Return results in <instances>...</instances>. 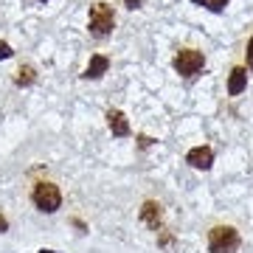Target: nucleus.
<instances>
[{
    "instance_id": "nucleus-13",
    "label": "nucleus",
    "mask_w": 253,
    "mask_h": 253,
    "mask_svg": "<svg viewBox=\"0 0 253 253\" xmlns=\"http://www.w3.org/2000/svg\"><path fill=\"white\" fill-rule=\"evenodd\" d=\"M6 56H11V48L9 42H0V59H6Z\"/></svg>"
},
{
    "instance_id": "nucleus-15",
    "label": "nucleus",
    "mask_w": 253,
    "mask_h": 253,
    "mask_svg": "<svg viewBox=\"0 0 253 253\" xmlns=\"http://www.w3.org/2000/svg\"><path fill=\"white\" fill-rule=\"evenodd\" d=\"M126 3H129V9H135V6L141 3V0H126Z\"/></svg>"
},
{
    "instance_id": "nucleus-2",
    "label": "nucleus",
    "mask_w": 253,
    "mask_h": 253,
    "mask_svg": "<svg viewBox=\"0 0 253 253\" xmlns=\"http://www.w3.org/2000/svg\"><path fill=\"white\" fill-rule=\"evenodd\" d=\"M31 203H34L42 214H54V211H59V206H62V191H59L56 183L40 180V183H34V189H31Z\"/></svg>"
},
{
    "instance_id": "nucleus-6",
    "label": "nucleus",
    "mask_w": 253,
    "mask_h": 253,
    "mask_svg": "<svg viewBox=\"0 0 253 253\" xmlns=\"http://www.w3.org/2000/svg\"><path fill=\"white\" fill-rule=\"evenodd\" d=\"M141 222H146V225L152 228V231H158L163 222V211H161V203H155V200H146L144 206H141Z\"/></svg>"
},
{
    "instance_id": "nucleus-7",
    "label": "nucleus",
    "mask_w": 253,
    "mask_h": 253,
    "mask_svg": "<svg viewBox=\"0 0 253 253\" xmlns=\"http://www.w3.org/2000/svg\"><path fill=\"white\" fill-rule=\"evenodd\" d=\"M107 124H110V132H113V135H118V138L129 135V121H126V116L121 113V110H110Z\"/></svg>"
},
{
    "instance_id": "nucleus-1",
    "label": "nucleus",
    "mask_w": 253,
    "mask_h": 253,
    "mask_svg": "<svg viewBox=\"0 0 253 253\" xmlns=\"http://www.w3.org/2000/svg\"><path fill=\"white\" fill-rule=\"evenodd\" d=\"M242 245V236L234 225L219 222L208 228V253H236Z\"/></svg>"
},
{
    "instance_id": "nucleus-11",
    "label": "nucleus",
    "mask_w": 253,
    "mask_h": 253,
    "mask_svg": "<svg viewBox=\"0 0 253 253\" xmlns=\"http://www.w3.org/2000/svg\"><path fill=\"white\" fill-rule=\"evenodd\" d=\"M14 82H17V84H31V82H34V68H31V65H23L17 71V76H14Z\"/></svg>"
},
{
    "instance_id": "nucleus-3",
    "label": "nucleus",
    "mask_w": 253,
    "mask_h": 253,
    "mask_svg": "<svg viewBox=\"0 0 253 253\" xmlns=\"http://www.w3.org/2000/svg\"><path fill=\"white\" fill-rule=\"evenodd\" d=\"M172 68L180 73V76L191 79V76H197V73L206 68V56H203V51H197V48H180L172 59Z\"/></svg>"
},
{
    "instance_id": "nucleus-14",
    "label": "nucleus",
    "mask_w": 253,
    "mask_h": 253,
    "mask_svg": "<svg viewBox=\"0 0 253 253\" xmlns=\"http://www.w3.org/2000/svg\"><path fill=\"white\" fill-rule=\"evenodd\" d=\"M6 228H9V222H6V217H3V214H0V234H3Z\"/></svg>"
},
{
    "instance_id": "nucleus-8",
    "label": "nucleus",
    "mask_w": 253,
    "mask_h": 253,
    "mask_svg": "<svg viewBox=\"0 0 253 253\" xmlns=\"http://www.w3.org/2000/svg\"><path fill=\"white\" fill-rule=\"evenodd\" d=\"M107 68H110L107 56H104V54H93L90 56V65L84 68V73H82V76H84V79H99L101 73H107Z\"/></svg>"
},
{
    "instance_id": "nucleus-12",
    "label": "nucleus",
    "mask_w": 253,
    "mask_h": 253,
    "mask_svg": "<svg viewBox=\"0 0 253 253\" xmlns=\"http://www.w3.org/2000/svg\"><path fill=\"white\" fill-rule=\"evenodd\" d=\"M245 71H253V37L248 40V48H245Z\"/></svg>"
},
{
    "instance_id": "nucleus-16",
    "label": "nucleus",
    "mask_w": 253,
    "mask_h": 253,
    "mask_svg": "<svg viewBox=\"0 0 253 253\" xmlns=\"http://www.w3.org/2000/svg\"><path fill=\"white\" fill-rule=\"evenodd\" d=\"M40 3H45V0H40Z\"/></svg>"
},
{
    "instance_id": "nucleus-10",
    "label": "nucleus",
    "mask_w": 253,
    "mask_h": 253,
    "mask_svg": "<svg viewBox=\"0 0 253 253\" xmlns=\"http://www.w3.org/2000/svg\"><path fill=\"white\" fill-rule=\"evenodd\" d=\"M191 3H197V6H203L208 11H222L231 0H191Z\"/></svg>"
},
{
    "instance_id": "nucleus-9",
    "label": "nucleus",
    "mask_w": 253,
    "mask_h": 253,
    "mask_svg": "<svg viewBox=\"0 0 253 253\" xmlns=\"http://www.w3.org/2000/svg\"><path fill=\"white\" fill-rule=\"evenodd\" d=\"M245 84H248V71H245L242 65H236L234 71H231V79H228V93L239 96L245 90Z\"/></svg>"
},
{
    "instance_id": "nucleus-4",
    "label": "nucleus",
    "mask_w": 253,
    "mask_h": 253,
    "mask_svg": "<svg viewBox=\"0 0 253 253\" xmlns=\"http://www.w3.org/2000/svg\"><path fill=\"white\" fill-rule=\"evenodd\" d=\"M116 28V14H113V6L99 0L96 6L90 9V31L96 37H107L110 31Z\"/></svg>"
},
{
    "instance_id": "nucleus-5",
    "label": "nucleus",
    "mask_w": 253,
    "mask_h": 253,
    "mask_svg": "<svg viewBox=\"0 0 253 253\" xmlns=\"http://www.w3.org/2000/svg\"><path fill=\"white\" fill-rule=\"evenodd\" d=\"M186 163H191L194 169H211V163H214V152H211V146H194V149H189V155H186Z\"/></svg>"
}]
</instances>
